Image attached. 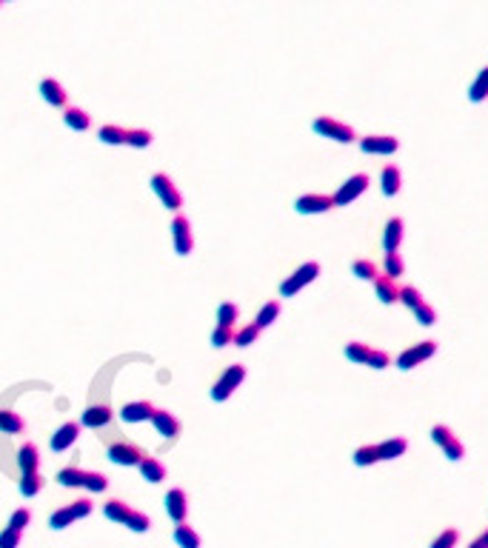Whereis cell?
<instances>
[{"mask_svg":"<svg viewBox=\"0 0 488 548\" xmlns=\"http://www.w3.org/2000/svg\"><path fill=\"white\" fill-rule=\"evenodd\" d=\"M246 380V369H243L240 363H234V365H229V369L220 374V380L211 386V400L215 403H226L231 394L240 388V383Z\"/></svg>","mask_w":488,"mask_h":548,"instance_id":"1","label":"cell"},{"mask_svg":"<svg viewBox=\"0 0 488 548\" xmlns=\"http://www.w3.org/2000/svg\"><path fill=\"white\" fill-rule=\"evenodd\" d=\"M317 274H320V263H314V260L303 263L294 274H289V277L280 283V294H283V297H294L297 291L306 289L309 283H314V280H317Z\"/></svg>","mask_w":488,"mask_h":548,"instance_id":"2","label":"cell"},{"mask_svg":"<svg viewBox=\"0 0 488 548\" xmlns=\"http://www.w3.org/2000/svg\"><path fill=\"white\" fill-rule=\"evenodd\" d=\"M432 440L440 446V451L448 457L451 463H460L463 457H466V446H463L460 440H457V437H454V432L448 429V425H443V423L432 429Z\"/></svg>","mask_w":488,"mask_h":548,"instance_id":"3","label":"cell"},{"mask_svg":"<svg viewBox=\"0 0 488 548\" xmlns=\"http://www.w3.org/2000/svg\"><path fill=\"white\" fill-rule=\"evenodd\" d=\"M434 354H437V343H434V340H422V343H417V346L400 351L397 369H400V372H411V369H417V365H422L425 360H432Z\"/></svg>","mask_w":488,"mask_h":548,"instance_id":"4","label":"cell"},{"mask_svg":"<svg viewBox=\"0 0 488 548\" xmlns=\"http://www.w3.org/2000/svg\"><path fill=\"white\" fill-rule=\"evenodd\" d=\"M312 129H314L320 137H328V140H334V143H354V137H357L351 126L340 123V120H334V117H317L314 123H312Z\"/></svg>","mask_w":488,"mask_h":548,"instance_id":"5","label":"cell"},{"mask_svg":"<svg viewBox=\"0 0 488 548\" xmlns=\"http://www.w3.org/2000/svg\"><path fill=\"white\" fill-rule=\"evenodd\" d=\"M151 189H155V195L160 197V203L169 208V211H180L183 208V195H180V189L171 183V177L169 174H151Z\"/></svg>","mask_w":488,"mask_h":548,"instance_id":"6","label":"cell"},{"mask_svg":"<svg viewBox=\"0 0 488 548\" xmlns=\"http://www.w3.org/2000/svg\"><path fill=\"white\" fill-rule=\"evenodd\" d=\"M171 240H174V252H177L180 257L192 254V249H195V237H192V226H189V220L183 218V215H174V220H171Z\"/></svg>","mask_w":488,"mask_h":548,"instance_id":"7","label":"cell"},{"mask_svg":"<svg viewBox=\"0 0 488 548\" xmlns=\"http://www.w3.org/2000/svg\"><path fill=\"white\" fill-rule=\"evenodd\" d=\"M365 189H369V174H354V177H349L343 186L331 195V197H334V206H349V203H354Z\"/></svg>","mask_w":488,"mask_h":548,"instance_id":"8","label":"cell"},{"mask_svg":"<svg viewBox=\"0 0 488 548\" xmlns=\"http://www.w3.org/2000/svg\"><path fill=\"white\" fill-rule=\"evenodd\" d=\"M360 149L365 155H394L400 149V140L391 135H369V137H360Z\"/></svg>","mask_w":488,"mask_h":548,"instance_id":"9","label":"cell"},{"mask_svg":"<svg viewBox=\"0 0 488 548\" xmlns=\"http://www.w3.org/2000/svg\"><path fill=\"white\" fill-rule=\"evenodd\" d=\"M143 457L146 454L137 446H132V443H114V446H109V460L117 463V466H140Z\"/></svg>","mask_w":488,"mask_h":548,"instance_id":"10","label":"cell"},{"mask_svg":"<svg viewBox=\"0 0 488 548\" xmlns=\"http://www.w3.org/2000/svg\"><path fill=\"white\" fill-rule=\"evenodd\" d=\"M166 514L171 517V523H186V514H189V497L183 489H169L166 492Z\"/></svg>","mask_w":488,"mask_h":548,"instance_id":"11","label":"cell"},{"mask_svg":"<svg viewBox=\"0 0 488 548\" xmlns=\"http://www.w3.org/2000/svg\"><path fill=\"white\" fill-rule=\"evenodd\" d=\"M148 423L155 425V432H158L160 437H166V440H174V437L180 434V420H177L171 411H166V409H155V414H151Z\"/></svg>","mask_w":488,"mask_h":548,"instance_id":"12","label":"cell"},{"mask_svg":"<svg viewBox=\"0 0 488 548\" xmlns=\"http://www.w3.org/2000/svg\"><path fill=\"white\" fill-rule=\"evenodd\" d=\"M294 208L300 211V215H323V211L334 208V197H328V195H303V197H297Z\"/></svg>","mask_w":488,"mask_h":548,"instance_id":"13","label":"cell"},{"mask_svg":"<svg viewBox=\"0 0 488 548\" xmlns=\"http://www.w3.org/2000/svg\"><path fill=\"white\" fill-rule=\"evenodd\" d=\"M40 98L49 106H54V109H66V103H69L66 89L60 86V80H54V77H43L40 80Z\"/></svg>","mask_w":488,"mask_h":548,"instance_id":"14","label":"cell"},{"mask_svg":"<svg viewBox=\"0 0 488 548\" xmlns=\"http://www.w3.org/2000/svg\"><path fill=\"white\" fill-rule=\"evenodd\" d=\"M77 437H80V423H75V420H69V423H63L60 429L52 434V451H69V446H75L77 443Z\"/></svg>","mask_w":488,"mask_h":548,"instance_id":"15","label":"cell"},{"mask_svg":"<svg viewBox=\"0 0 488 548\" xmlns=\"http://www.w3.org/2000/svg\"><path fill=\"white\" fill-rule=\"evenodd\" d=\"M151 414H155V406L148 400H137V403H126L120 409V420L123 423H148Z\"/></svg>","mask_w":488,"mask_h":548,"instance_id":"16","label":"cell"},{"mask_svg":"<svg viewBox=\"0 0 488 548\" xmlns=\"http://www.w3.org/2000/svg\"><path fill=\"white\" fill-rule=\"evenodd\" d=\"M17 466L23 474H38L40 469V451L35 443H23L20 451H17Z\"/></svg>","mask_w":488,"mask_h":548,"instance_id":"17","label":"cell"},{"mask_svg":"<svg viewBox=\"0 0 488 548\" xmlns=\"http://www.w3.org/2000/svg\"><path fill=\"white\" fill-rule=\"evenodd\" d=\"M403 234H406L403 220H400V218H391V220L386 223V229H383V249H386V252H397L400 243H403Z\"/></svg>","mask_w":488,"mask_h":548,"instance_id":"18","label":"cell"},{"mask_svg":"<svg viewBox=\"0 0 488 548\" xmlns=\"http://www.w3.org/2000/svg\"><path fill=\"white\" fill-rule=\"evenodd\" d=\"M112 409L109 406H103V403H98V406H89L86 411H83V425H89V429H103V425H109L112 423Z\"/></svg>","mask_w":488,"mask_h":548,"instance_id":"19","label":"cell"},{"mask_svg":"<svg viewBox=\"0 0 488 548\" xmlns=\"http://www.w3.org/2000/svg\"><path fill=\"white\" fill-rule=\"evenodd\" d=\"M374 294H377V300L383 303V306L400 303V289H397V283H394L391 277H386V274H380V277L374 280Z\"/></svg>","mask_w":488,"mask_h":548,"instance_id":"20","label":"cell"},{"mask_svg":"<svg viewBox=\"0 0 488 548\" xmlns=\"http://www.w3.org/2000/svg\"><path fill=\"white\" fill-rule=\"evenodd\" d=\"M400 186H403V174H400V166L388 163V166L383 169V177H380V189H383V195H386V197L400 195Z\"/></svg>","mask_w":488,"mask_h":548,"instance_id":"21","label":"cell"},{"mask_svg":"<svg viewBox=\"0 0 488 548\" xmlns=\"http://www.w3.org/2000/svg\"><path fill=\"white\" fill-rule=\"evenodd\" d=\"M63 123H66L72 132H89V129H91V114L83 112V109H77V106H69V109L63 112Z\"/></svg>","mask_w":488,"mask_h":548,"instance_id":"22","label":"cell"},{"mask_svg":"<svg viewBox=\"0 0 488 548\" xmlns=\"http://www.w3.org/2000/svg\"><path fill=\"white\" fill-rule=\"evenodd\" d=\"M406 448H409V440H406V437H391V440L377 443L380 460H397L400 454H406Z\"/></svg>","mask_w":488,"mask_h":548,"instance_id":"23","label":"cell"},{"mask_svg":"<svg viewBox=\"0 0 488 548\" xmlns=\"http://www.w3.org/2000/svg\"><path fill=\"white\" fill-rule=\"evenodd\" d=\"M103 514H106V520H112V523H117V526H126L132 508H129L123 500H106V503H103Z\"/></svg>","mask_w":488,"mask_h":548,"instance_id":"24","label":"cell"},{"mask_svg":"<svg viewBox=\"0 0 488 548\" xmlns=\"http://www.w3.org/2000/svg\"><path fill=\"white\" fill-rule=\"evenodd\" d=\"M0 432L3 434H23L26 432V423L17 411L12 409H0Z\"/></svg>","mask_w":488,"mask_h":548,"instance_id":"25","label":"cell"},{"mask_svg":"<svg viewBox=\"0 0 488 548\" xmlns=\"http://www.w3.org/2000/svg\"><path fill=\"white\" fill-rule=\"evenodd\" d=\"M137 469H140V474H143L146 482H160L166 477V466L160 460H155V457H143V463Z\"/></svg>","mask_w":488,"mask_h":548,"instance_id":"26","label":"cell"},{"mask_svg":"<svg viewBox=\"0 0 488 548\" xmlns=\"http://www.w3.org/2000/svg\"><path fill=\"white\" fill-rule=\"evenodd\" d=\"M174 542L180 548H200V534L186 523H177L174 526Z\"/></svg>","mask_w":488,"mask_h":548,"instance_id":"27","label":"cell"},{"mask_svg":"<svg viewBox=\"0 0 488 548\" xmlns=\"http://www.w3.org/2000/svg\"><path fill=\"white\" fill-rule=\"evenodd\" d=\"M57 482L66 485V489H83L86 482V471L77 469V466H69V469H60L57 471Z\"/></svg>","mask_w":488,"mask_h":548,"instance_id":"28","label":"cell"},{"mask_svg":"<svg viewBox=\"0 0 488 548\" xmlns=\"http://www.w3.org/2000/svg\"><path fill=\"white\" fill-rule=\"evenodd\" d=\"M488 98V66L480 69V75L474 77V83L468 86V100L471 103H482Z\"/></svg>","mask_w":488,"mask_h":548,"instance_id":"29","label":"cell"},{"mask_svg":"<svg viewBox=\"0 0 488 548\" xmlns=\"http://www.w3.org/2000/svg\"><path fill=\"white\" fill-rule=\"evenodd\" d=\"M277 317H280V303H277V300H268L266 306L257 312V317H254V326L263 331V328H268V326H271L274 320H277Z\"/></svg>","mask_w":488,"mask_h":548,"instance_id":"30","label":"cell"},{"mask_svg":"<svg viewBox=\"0 0 488 548\" xmlns=\"http://www.w3.org/2000/svg\"><path fill=\"white\" fill-rule=\"evenodd\" d=\"M98 137H100V143H106V146H126V129L112 126V123L100 126V129H98Z\"/></svg>","mask_w":488,"mask_h":548,"instance_id":"31","label":"cell"},{"mask_svg":"<svg viewBox=\"0 0 488 548\" xmlns=\"http://www.w3.org/2000/svg\"><path fill=\"white\" fill-rule=\"evenodd\" d=\"M403 271H406V263H403L400 252H386V260H383V274H386V277L397 280Z\"/></svg>","mask_w":488,"mask_h":548,"instance_id":"32","label":"cell"},{"mask_svg":"<svg viewBox=\"0 0 488 548\" xmlns=\"http://www.w3.org/2000/svg\"><path fill=\"white\" fill-rule=\"evenodd\" d=\"M354 466H360V469H369V466H374V463H380V451H377V446H360L357 451H354Z\"/></svg>","mask_w":488,"mask_h":548,"instance_id":"33","label":"cell"},{"mask_svg":"<svg viewBox=\"0 0 488 548\" xmlns=\"http://www.w3.org/2000/svg\"><path fill=\"white\" fill-rule=\"evenodd\" d=\"M346 357L351 363H357V365H365V363H369V357H372V346L351 340V343H346Z\"/></svg>","mask_w":488,"mask_h":548,"instance_id":"34","label":"cell"},{"mask_svg":"<svg viewBox=\"0 0 488 548\" xmlns=\"http://www.w3.org/2000/svg\"><path fill=\"white\" fill-rule=\"evenodd\" d=\"M351 271H354V277L369 280V283H374V280L380 277V271H377V266H374L372 260H354V263H351Z\"/></svg>","mask_w":488,"mask_h":548,"instance_id":"35","label":"cell"},{"mask_svg":"<svg viewBox=\"0 0 488 548\" xmlns=\"http://www.w3.org/2000/svg\"><path fill=\"white\" fill-rule=\"evenodd\" d=\"M257 337H260V328L254 323H249V326H243L240 331H234V346L237 349H249Z\"/></svg>","mask_w":488,"mask_h":548,"instance_id":"36","label":"cell"},{"mask_svg":"<svg viewBox=\"0 0 488 548\" xmlns=\"http://www.w3.org/2000/svg\"><path fill=\"white\" fill-rule=\"evenodd\" d=\"M17 489H20L23 497H35V494H40V489H43V477H40V474H23Z\"/></svg>","mask_w":488,"mask_h":548,"instance_id":"37","label":"cell"},{"mask_svg":"<svg viewBox=\"0 0 488 548\" xmlns=\"http://www.w3.org/2000/svg\"><path fill=\"white\" fill-rule=\"evenodd\" d=\"M72 523H75V514H72V508H69V505L57 508V511L49 517V526H52V531H63V528H69Z\"/></svg>","mask_w":488,"mask_h":548,"instance_id":"38","label":"cell"},{"mask_svg":"<svg viewBox=\"0 0 488 548\" xmlns=\"http://www.w3.org/2000/svg\"><path fill=\"white\" fill-rule=\"evenodd\" d=\"M151 140H155V135L148 129H129L126 132V146H132V149H148Z\"/></svg>","mask_w":488,"mask_h":548,"instance_id":"39","label":"cell"},{"mask_svg":"<svg viewBox=\"0 0 488 548\" xmlns=\"http://www.w3.org/2000/svg\"><path fill=\"white\" fill-rule=\"evenodd\" d=\"M83 489H89L91 494H103V492L109 489V477H106V474H100V471H86V482H83Z\"/></svg>","mask_w":488,"mask_h":548,"instance_id":"40","label":"cell"},{"mask_svg":"<svg viewBox=\"0 0 488 548\" xmlns=\"http://www.w3.org/2000/svg\"><path fill=\"white\" fill-rule=\"evenodd\" d=\"M126 528H129V531H135V534H146V531L151 528L148 514H143V511H132V514H129V520H126Z\"/></svg>","mask_w":488,"mask_h":548,"instance_id":"41","label":"cell"},{"mask_svg":"<svg viewBox=\"0 0 488 548\" xmlns=\"http://www.w3.org/2000/svg\"><path fill=\"white\" fill-rule=\"evenodd\" d=\"M237 314H240L237 303H220V309H218V326L231 328V326H234V320H237Z\"/></svg>","mask_w":488,"mask_h":548,"instance_id":"42","label":"cell"},{"mask_svg":"<svg viewBox=\"0 0 488 548\" xmlns=\"http://www.w3.org/2000/svg\"><path fill=\"white\" fill-rule=\"evenodd\" d=\"M229 343H234V328L215 326V331H211V346H215V349H226Z\"/></svg>","mask_w":488,"mask_h":548,"instance_id":"43","label":"cell"},{"mask_svg":"<svg viewBox=\"0 0 488 548\" xmlns=\"http://www.w3.org/2000/svg\"><path fill=\"white\" fill-rule=\"evenodd\" d=\"M29 523H32V511H29V508H15V511H12V517H9V528L23 531Z\"/></svg>","mask_w":488,"mask_h":548,"instance_id":"44","label":"cell"},{"mask_svg":"<svg viewBox=\"0 0 488 548\" xmlns=\"http://www.w3.org/2000/svg\"><path fill=\"white\" fill-rule=\"evenodd\" d=\"M457 542H460V531H457V528H445V531H440V537L429 548H454Z\"/></svg>","mask_w":488,"mask_h":548,"instance_id":"45","label":"cell"},{"mask_svg":"<svg viewBox=\"0 0 488 548\" xmlns=\"http://www.w3.org/2000/svg\"><path fill=\"white\" fill-rule=\"evenodd\" d=\"M414 317H417V323H420V326H434V323H437V312H434L425 300H422L420 306L414 309Z\"/></svg>","mask_w":488,"mask_h":548,"instance_id":"46","label":"cell"},{"mask_svg":"<svg viewBox=\"0 0 488 548\" xmlns=\"http://www.w3.org/2000/svg\"><path fill=\"white\" fill-rule=\"evenodd\" d=\"M400 303H403L406 309H411V312H414V309L420 306V303H422V294H420L414 286H403V289H400Z\"/></svg>","mask_w":488,"mask_h":548,"instance_id":"47","label":"cell"},{"mask_svg":"<svg viewBox=\"0 0 488 548\" xmlns=\"http://www.w3.org/2000/svg\"><path fill=\"white\" fill-rule=\"evenodd\" d=\"M69 508H72V514H75V520H86V517H91V511H95V503L86 500V497H80V500H75Z\"/></svg>","mask_w":488,"mask_h":548,"instance_id":"48","label":"cell"},{"mask_svg":"<svg viewBox=\"0 0 488 548\" xmlns=\"http://www.w3.org/2000/svg\"><path fill=\"white\" fill-rule=\"evenodd\" d=\"M20 537H23V531H15V528L6 526L3 531H0V548H17Z\"/></svg>","mask_w":488,"mask_h":548,"instance_id":"49","label":"cell"},{"mask_svg":"<svg viewBox=\"0 0 488 548\" xmlns=\"http://www.w3.org/2000/svg\"><path fill=\"white\" fill-rule=\"evenodd\" d=\"M388 363H391V357L386 354V351H380V349H372V357H369V363H365V365H369V369H388Z\"/></svg>","mask_w":488,"mask_h":548,"instance_id":"50","label":"cell"},{"mask_svg":"<svg viewBox=\"0 0 488 548\" xmlns=\"http://www.w3.org/2000/svg\"><path fill=\"white\" fill-rule=\"evenodd\" d=\"M468 548H488V528H485L477 540H471V542H468Z\"/></svg>","mask_w":488,"mask_h":548,"instance_id":"51","label":"cell"},{"mask_svg":"<svg viewBox=\"0 0 488 548\" xmlns=\"http://www.w3.org/2000/svg\"><path fill=\"white\" fill-rule=\"evenodd\" d=\"M0 3H3V0H0Z\"/></svg>","mask_w":488,"mask_h":548,"instance_id":"52","label":"cell"}]
</instances>
